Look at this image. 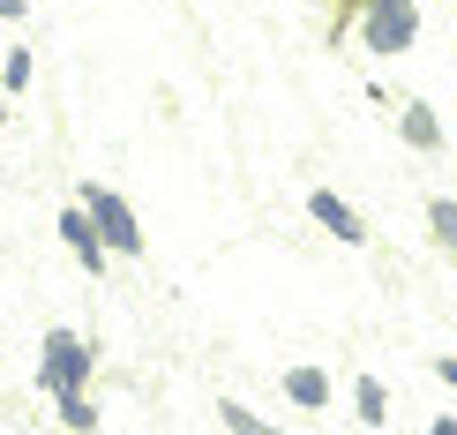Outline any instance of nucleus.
I'll use <instances>...</instances> for the list:
<instances>
[{
    "label": "nucleus",
    "instance_id": "f8f14e48",
    "mask_svg": "<svg viewBox=\"0 0 457 435\" xmlns=\"http://www.w3.org/2000/svg\"><path fill=\"white\" fill-rule=\"evenodd\" d=\"M61 421L75 435H98V406H90V398H61Z\"/></svg>",
    "mask_w": 457,
    "mask_h": 435
},
{
    "label": "nucleus",
    "instance_id": "7ed1b4c3",
    "mask_svg": "<svg viewBox=\"0 0 457 435\" xmlns=\"http://www.w3.org/2000/svg\"><path fill=\"white\" fill-rule=\"evenodd\" d=\"M75 203L90 211V225H98V240H105L112 255H143V225H136V211H128V196H112L105 180H90Z\"/></svg>",
    "mask_w": 457,
    "mask_h": 435
},
{
    "label": "nucleus",
    "instance_id": "9d476101",
    "mask_svg": "<svg viewBox=\"0 0 457 435\" xmlns=\"http://www.w3.org/2000/svg\"><path fill=\"white\" fill-rule=\"evenodd\" d=\"M218 413H225V435H285V428H270V421H262V413H247L240 398H225Z\"/></svg>",
    "mask_w": 457,
    "mask_h": 435
},
{
    "label": "nucleus",
    "instance_id": "f257e3e1",
    "mask_svg": "<svg viewBox=\"0 0 457 435\" xmlns=\"http://www.w3.org/2000/svg\"><path fill=\"white\" fill-rule=\"evenodd\" d=\"M90 368H98L90 338H75V330H46V353H37V390H46L53 406H61V398H83Z\"/></svg>",
    "mask_w": 457,
    "mask_h": 435
},
{
    "label": "nucleus",
    "instance_id": "f03ea898",
    "mask_svg": "<svg viewBox=\"0 0 457 435\" xmlns=\"http://www.w3.org/2000/svg\"><path fill=\"white\" fill-rule=\"evenodd\" d=\"M412 38H420V0H368V15H360V46H368L375 61L412 53Z\"/></svg>",
    "mask_w": 457,
    "mask_h": 435
},
{
    "label": "nucleus",
    "instance_id": "ddd939ff",
    "mask_svg": "<svg viewBox=\"0 0 457 435\" xmlns=\"http://www.w3.org/2000/svg\"><path fill=\"white\" fill-rule=\"evenodd\" d=\"M435 375H443V383L457 390V353H435Z\"/></svg>",
    "mask_w": 457,
    "mask_h": 435
},
{
    "label": "nucleus",
    "instance_id": "6e6552de",
    "mask_svg": "<svg viewBox=\"0 0 457 435\" xmlns=\"http://www.w3.org/2000/svg\"><path fill=\"white\" fill-rule=\"evenodd\" d=\"M353 421H360V428H383V421H390V390H383V375H360V383H353Z\"/></svg>",
    "mask_w": 457,
    "mask_h": 435
},
{
    "label": "nucleus",
    "instance_id": "4468645a",
    "mask_svg": "<svg viewBox=\"0 0 457 435\" xmlns=\"http://www.w3.org/2000/svg\"><path fill=\"white\" fill-rule=\"evenodd\" d=\"M0 23H23V0H0Z\"/></svg>",
    "mask_w": 457,
    "mask_h": 435
},
{
    "label": "nucleus",
    "instance_id": "39448f33",
    "mask_svg": "<svg viewBox=\"0 0 457 435\" xmlns=\"http://www.w3.org/2000/svg\"><path fill=\"white\" fill-rule=\"evenodd\" d=\"M61 240H68V255L75 263H83V271L90 278H105V240H98V225H90V211H83V203H68V211H61Z\"/></svg>",
    "mask_w": 457,
    "mask_h": 435
},
{
    "label": "nucleus",
    "instance_id": "0eeeda50",
    "mask_svg": "<svg viewBox=\"0 0 457 435\" xmlns=\"http://www.w3.org/2000/svg\"><path fill=\"white\" fill-rule=\"evenodd\" d=\"M397 128H405L412 150H443V128H435V105H428V98H405V105H397Z\"/></svg>",
    "mask_w": 457,
    "mask_h": 435
},
{
    "label": "nucleus",
    "instance_id": "423d86ee",
    "mask_svg": "<svg viewBox=\"0 0 457 435\" xmlns=\"http://www.w3.org/2000/svg\"><path fill=\"white\" fill-rule=\"evenodd\" d=\"M285 398H293L300 413H322V406H330V375H322V368H308V361H300V368H285Z\"/></svg>",
    "mask_w": 457,
    "mask_h": 435
},
{
    "label": "nucleus",
    "instance_id": "2eb2a0df",
    "mask_svg": "<svg viewBox=\"0 0 457 435\" xmlns=\"http://www.w3.org/2000/svg\"><path fill=\"white\" fill-rule=\"evenodd\" d=\"M428 435H457V413H443V421H435V428H428Z\"/></svg>",
    "mask_w": 457,
    "mask_h": 435
},
{
    "label": "nucleus",
    "instance_id": "9b49d317",
    "mask_svg": "<svg viewBox=\"0 0 457 435\" xmlns=\"http://www.w3.org/2000/svg\"><path fill=\"white\" fill-rule=\"evenodd\" d=\"M30 75H37V53L30 46H8V61H0V90H23Z\"/></svg>",
    "mask_w": 457,
    "mask_h": 435
},
{
    "label": "nucleus",
    "instance_id": "1a4fd4ad",
    "mask_svg": "<svg viewBox=\"0 0 457 435\" xmlns=\"http://www.w3.org/2000/svg\"><path fill=\"white\" fill-rule=\"evenodd\" d=\"M428 233L443 255H457V196H428Z\"/></svg>",
    "mask_w": 457,
    "mask_h": 435
},
{
    "label": "nucleus",
    "instance_id": "20e7f679",
    "mask_svg": "<svg viewBox=\"0 0 457 435\" xmlns=\"http://www.w3.org/2000/svg\"><path fill=\"white\" fill-rule=\"evenodd\" d=\"M308 218H315V225H322L330 240H345V248H360V240H368V225H360V211H353L345 196H337V188H315V196H308Z\"/></svg>",
    "mask_w": 457,
    "mask_h": 435
},
{
    "label": "nucleus",
    "instance_id": "dca6fc26",
    "mask_svg": "<svg viewBox=\"0 0 457 435\" xmlns=\"http://www.w3.org/2000/svg\"><path fill=\"white\" fill-rule=\"evenodd\" d=\"M0 128H8V90H0Z\"/></svg>",
    "mask_w": 457,
    "mask_h": 435
}]
</instances>
